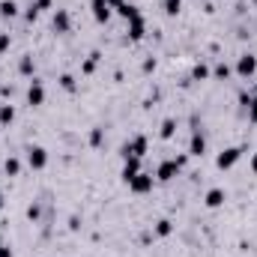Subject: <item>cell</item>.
Returning a JSON list of instances; mask_svg holds the SVG:
<instances>
[{
  "mask_svg": "<svg viewBox=\"0 0 257 257\" xmlns=\"http://www.w3.org/2000/svg\"><path fill=\"white\" fill-rule=\"evenodd\" d=\"M147 135H135V138H128L126 144L120 147V156L123 159H144L147 156Z\"/></svg>",
  "mask_w": 257,
  "mask_h": 257,
  "instance_id": "obj_1",
  "label": "cell"
},
{
  "mask_svg": "<svg viewBox=\"0 0 257 257\" xmlns=\"http://www.w3.org/2000/svg\"><path fill=\"white\" fill-rule=\"evenodd\" d=\"M126 186H128V192H135V194H147V192H153L156 177H153V174H147V171H141V174H135V177L128 180Z\"/></svg>",
  "mask_w": 257,
  "mask_h": 257,
  "instance_id": "obj_2",
  "label": "cell"
},
{
  "mask_svg": "<svg viewBox=\"0 0 257 257\" xmlns=\"http://www.w3.org/2000/svg\"><path fill=\"white\" fill-rule=\"evenodd\" d=\"M180 171H183V165L177 162V156H174V159H165V162H159V168H156V180H159V183H171Z\"/></svg>",
  "mask_w": 257,
  "mask_h": 257,
  "instance_id": "obj_3",
  "label": "cell"
},
{
  "mask_svg": "<svg viewBox=\"0 0 257 257\" xmlns=\"http://www.w3.org/2000/svg\"><path fill=\"white\" fill-rule=\"evenodd\" d=\"M239 159H242V147H224V150L218 153L215 165H218V171H230Z\"/></svg>",
  "mask_w": 257,
  "mask_h": 257,
  "instance_id": "obj_4",
  "label": "cell"
},
{
  "mask_svg": "<svg viewBox=\"0 0 257 257\" xmlns=\"http://www.w3.org/2000/svg\"><path fill=\"white\" fill-rule=\"evenodd\" d=\"M27 165H30L33 171H42V168L48 165V150L39 147V144H30V147H27Z\"/></svg>",
  "mask_w": 257,
  "mask_h": 257,
  "instance_id": "obj_5",
  "label": "cell"
},
{
  "mask_svg": "<svg viewBox=\"0 0 257 257\" xmlns=\"http://www.w3.org/2000/svg\"><path fill=\"white\" fill-rule=\"evenodd\" d=\"M254 72H257V57H254V54H248V51H245V54H239V57H236V75H239V78H245V81H248Z\"/></svg>",
  "mask_w": 257,
  "mask_h": 257,
  "instance_id": "obj_6",
  "label": "cell"
},
{
  "mask_svg": "<svg viewBox=\"0 0 257 257\" xmlns=\"http://www.w3.org/2000/svg\"><path fill=\"white\" fill-rule=\"evenodd\" d=\"M206 153V138H203V132L194 126L192 132V141H189V156H194V159H200Z\"/></svg>",
  "mask_w": 257,
  "mask_h": 257,
  "instance_id": "obj_7",
  "label": "cell"
},
{
  "mask_svg": "<svg viewBox=\"0 0 257 257\" xmlns=\"http://www.w3.org/2000/svg\"><path fill=\"white\" fill-rule=\"evenodd\" d=\"M42 102H45V87H42V81H33L27 87V105L30 108H39Z\"/></svg>",
  "mask_w": 257,
  "mask_h": 257,
  "instance_id": "obj_8",
  "label": "cell"
},
{
  "mask_svg": "<svg viewBox=\"0 0 257 257\" xmlns=\"http://www.w3.org/2000/svg\"><path fill=\"white\" fill-rule=\"evenodd\" d=\"M224 200H227L224 189H209V192L203 194V206L206 209H218V206H224Z\"/></svg>",
  "mask_w": 257,
  "mask_h": 257,
  "instance_id": "obj_9",
  "label": "cell"
},
{
  "mask_svg": "<svg viewBox=\"0 0 257 257\" xmlns=\"http://www.w3.org/2000/svg\"><path fill=\"white\" fill-rule=\"evenodd\" d=\"M90 9H93V18H96L99 24H108V18H111L108 0H90Z\"/></svg>",
  "mask_w": 257,
  "mask_h": 257,
  "instance_id": "obj_10",
  "label": "cell"
},
{
  "mask_svg": "<svg viewBox=\"0 0 257 257\" xmlns=\"http://www.w3.org/2000/svg\"><path fill=\"white\" fill-rule=\"evenodd\" d=\"M51 27H54V33H69V27H72V18H69V12H66V9H57V12H54V18H51Z\"/></svg>",
  "mask_w": 257,
  "mask_h": 257,
  "instance_id": "obj_11",
  "label": "cell"
},
{
  "mask_svg": "<svg viewBox=\"0 0 257 257\" xmlns=\"http://www.w3.org/2000/svg\"><path fill=\"white\" fill-rule=\"evenodd\" d=\"M45 9H51V0H30V6H27L24 18H27V21H36V18H39V12H45Z\"/></svg>",
  "mask_w": 257,
  "mask_h": 257,
  "instance_id": "obj_12",
  "label": "cell"
},
{
  "mask_svg": "<svg viewBox=\"0 0 257 257\" xmlns=\"http://www.w3.org/2000/svg\"><path fill=\"white\" fill-rule=\"evenodd\" d=\"M144 36H147V24H144V18L128 21V39H132V42H141Z\"/></svg>",
  "mask_w": 257,
  "mask_h": 257,
  "instance_id": "obj_13",
  "label": "cell"
},
{
  "mask_svg": "<svg viewBox=\"0 0 257 257\" xmlns=\"http://www.w3.org/2000/svg\"><path fill=\"white\" fill-rule=\"evenodd\" d=\"M171 233H174V221H171V218H159L156 227H153V236L165 239V236H171Z\"/></svg>",
  "mask_w": 257,
  "mask_h": 257,
  "instance_id": "obj_14",
  "label": "cell"
},
{
  "mask_svg": "<svg viewBox=\"0 0 257 257\" xmlns=\"http://www.w3.org/2000/svg\"><path fill=\"white\" fill-rule=\"evenodd\" d=\"M174 135H177V120H174V117H165L162 126H159V138H162V141H171Z\"/></svg>",
  "mask_w": 257,
  "mask_h": 257,
  "instance_id": "obj_15",
  "label": "cell"
},
{
  "mask_svg": "<svg viewBox=\"0 0 257 257\" xmlns=\"http://www.w3.org/2000/svg\"><path fill=\"white\" fill-rule=\"evenodd\" d=\"M135 174H141V159H123V183H128Z\"/></svg>",
  "mask_w": 257,
  "mask_h": 257,
  "instance_id": "obj_16",
  "label": "cell"
},
{
  "mask_svg": "<svg viewBox=\"0 0 257 257\" xmlns=\"http://www.w3.org/2000/svg\"><path fill=\"white\" fill-rule=\"evenodd\" d=\"M99 57H102L99 51H90V54H87V60L81 63V72H84V75H93V72H96V66H99Z\"/></svg>",
  "mask_w": 257,
  "mask_h": 257,
  "instance_id": "obj_17",
  "label": "cell"
},
{
  "mask_svg": "<svg viewBox=\"0 0 257 257\" xmlns=\"http://www.w3.org/2000/svg\"><path fill=\"white\" fill-rule=\"evenodd\" d=\"M18 72H21V75H24V78H30V75H33V72H36V60H33V57H30V54H24V57H21V60H18Z\"/></svg>",
  "mask_w": 257,
  "mask_h": 257,
  "instance_id": "obj_18",
  "label": "cell"
},
{
  "mask_svg": "<svg viewBox=\"0 0 257 257\" xmlns=\"http://www.w3.org/2000/svg\"><path fill=\"white\" fill-rule=\"evenodd\" d=\"M230 75H233V69L224 63V60H218V63L212 66V78H218V81H227Z\"/></svg>",
  "mask_w": 257,
  "mask_h": 257,
  "instance_id": "obj_19",
  "label": "cell"
},
{
  "mask_svg": "<svg viewBox=\"0 0 257 257\" xmlns=\"http://www.w3.org/2000/svg\"><path fill=\"white\" fill-rule=\"evenodd\" d=\"M18 15V3L15 0H0V18H15Z\"/></svg>",
  "mask_w": 257,
  "mask_h": 257,
  "instance_id": "obj_20",
  "label": "cell"
},
{
  "mask_svg": "<svg viewBox=\"0 0 257 257\" xmlns=\"http://www.w3.org/2000/svg\"><path fill=\"white\" fill-rule=\"evenodd\" d=\"M117 12H120V18H126V21L141 18V12H138V6H135V3H123V6H117Z\"/></svg>",
  "mask_w": 257,
  "mask_h": 257,
  "instance_id": "obj_21",
  "label": "cell"
},
{
  "mask_svg": "<svg viewBox=\"0 0 257 257\" xmlns=\"http://www.w3.org/2000/svg\"><path fill=\"white\" fill-rule=\"evenodd\" d=\"M12 120H15V105H0V126H12Z\"/></svg>",
  "mask_w": 257,
  "mask_h": 257,
  "instance_id": "obj_22",
  "label": "cell"
},
{
  "mask_svg": "<svg viewBox=\"0 0 257 257\" xmlns=\"http://www.w3.org/2000/svg\"><path fill=\"white\" fill-rule=\"evenodd\" d=\"M3 171H6V177H18V174H21V162H18L15 156H9V159L3 162Z\"/></svg>",
  "mask_w": 257,
  "mask_h": 257,
  "instance_id": "obj_23",
  "label": "cell"
},
{
  "mask_svg": "<svg viewBox=\"0 0 257 257\" xmlns=\"http://www.w3.org/2000/svg\"><path fill=\"white\" fill-rule=\"evenodd\" d=\"M57 81H60V87H63L66 93H75V90H78V81H75V75H69V72H63Z\"/></svg>",
  "mask_w": 257,
  "mask_h": 257,
  "instance_id": "obj_24",
  "label": "cell"
},
{
  "mask_svg": "<svg viewBox=\"0 0 257 257\" xmlns=\"http://www.w3.org/2000/svg\"><path fill=\"white\" fill-rule=\"evenodd\" d=\"M212 72H209V66L206 63H194V69H192V81H206Z\"/></svg>",
  "mask_w": 257,
  "mask_h": 257,
  "instance_id": "obj_25",
  "label": "cell"
},
{
  "mask_svg": "<svg viewBox=\"0 0 257 257\" xmlns=\"http://www.w3.org/2000/svg\"><path fill=\"white\" fill-rule=\"evenodd\" d=\"M102 141H105V128L102 126L90 128V147H102Z\"/></svg>",
  "mask_w": 257,
  "mask_h": 257,
  "instance_id": "obj_26",
  "label": "cell"
},
{
  "mask_svg": "<svg viewBox=\"0 0 257 257\" xmlns=\"http://www.w3.org/2000/svg\"><path fill=\"white\" fill-rule=\"evenodd\" d=\"M162 9H165L168 15H180V9H183V0H165V3H162Z\"/></svg>",
  "mask_w": 257,
  "mask_h": 257,
  "instance_id": "obj_27",
  "label": "cell"
},
{
  "mask_svg": "<svg viewBox=\"0 0 257 257\" xmlns=\"http://www.w3.org/2000/svg\"><path fill=\"white\" fill-rule=\"evenodd\" d=\"M245 114H248V123H254V126H257V96H251V99H248Z\"/></svg>",
  "mask_w": 257,
  "mask_h": 257,
  "instance_id": "obj_28",
  "label": "cell"
},
{
  "mask_svg": "<svg viewBox=\"0 0 257 257\" xmlns=\"http://www.w3.org/2000/svg\"><path fill=\"white\" fill-rule=\"evenodd\" d=\"M39 215H42L39 203H30V206H27V218H30V221H39Z\"/></svg>",
  "mask_w": 257,
  "mask_h": 257,
  "instance_id": "obj_29",
  "label": "cell"
},
{
  "mask_svg": "<svg viewBox=\"0 0 257 257\" xmlns=\"http://www.w3.org/2000/svg\"><path fill=\"white\" fill-rule=\"evenodd\" d=\"M9 45H12V36H9V33H0V54H6Z\"/></svg>",
  "mask_w": 257,
  "mask_h": 257,
  "instance_id": "obj_30",
  "label": "cell"
},
{
  "mask_svg": "<svg viewBox=\"0 0 257 257\" xmlns=\"http://www.w3.org/2000/svg\"><path fill=\"white\" fill-rule=\"evenodd\" d=\"M141 69H144V75H150V72L156 69V60H153V57H147V60H144V66H141Z\"/></svg>",
  "mask_w": 257,
  "mask_h": 257,
  "instance_id": "obj_31",
  "label": "cell"
},
{
  "mask_svg": "<svg viewBox=\"0 0 257 257\" xmlns=\"http://www.w3.org/2000/svg\"><path fill=\"white\" fill-rule=\"evenodd\" d=\"M0 257H12V248H9V245H3V242H0Z\"/></svg>",
  "mask_w": 257,
  "mask_h": 257,
  "instance_id": "obj_32",
  "label": "cell"
},
{
  "mask_svg": "<svg viewBox=\"0 0 257 257\" xmlns=\"http://www.w3.org/2000/svg\"><path fill=\"white\" fill-rule=\"evenodd\" d=\"M123 3H126V0H108V6H111V9H117V6H123Z\"/></svg>",
  "mask_w": 257,
  "mask_h": 257,
  "instance_id": "obj_33",
  "label": "cell"
},
{
  "mask_svg": "<svg viewBox=\"0 0 257 257\" xmlns=\"http://www.w3.org/2000/svg\"><path fill=\"white\" fill-rule=\"evenodd\" d=\"M248 165H251V171H254V174H257V153H254V156H251V162H248Z\"/></svg>",
  "mask_w": 257,
  "mask_h": 257,
  "instance_id": "obj_34",
  "label": "cell"
},
{
  "mask_svg": "<svg viewBox=\"0 0 257 257\" xmlns=\"http://www.w3.org/2000/svg\"><path fill=\"white\" fill-rule=\"evenodd\" d=\"M0 209H3V189H0Z\"/></svg>",
  "mask_w": 257,
  "mask_h": 257,
  "instance_id": "obj_35",
  "label": "cell"
},
{
  "mask_svg": "<svg viewBox=\"0 0 257 257\" xmlns=\"http://www.w3.org/2000/svg\"><path fill=\"white\" fill-rule=\"evenodd\" d=\"M251 3H257V0H251Z\"/></svg>",
  "mask_w": 257,
  "mask_h": 257,
  "instance_id": "obj_36",
  "label": "cell"
},
{
  "mask_svg": "<svg viewBox=\"0 0 257 257\" xmlns=\"http://www.w3.org/2000/svg\"><path fill=\"white\" fill-rule=\"evenodd\" d=\"M0 242H3V239H0Z\"/></svg>",
  "mask_w": 257,
  "mask_h": 257,
  "instance_id": "obj_37",
  "label": "cell"
}]
</instances>
